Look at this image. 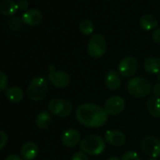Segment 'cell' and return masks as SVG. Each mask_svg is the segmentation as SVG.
<instances>
[{"instance_id": "83f0119b", "label": "cell", "mask_w": 160, "mask_h": 160, "mask_svg": "<svg viewBox=\"0 0 160 160\" xmlns=\"http://www.w3.org/2000/svg\"><path fill=\"white\" fill-rule=\"evenodd\" d=\"M18 10L20 11H27L28 8V0H19L17 2Z\"/></svg>"}, {"instance_id": "8fae6325", "label": "cell", "mask_w": 160, "mask_h": 160, "mask_svg": "<svg viewBox=\"0 0 160 160\" xmlns=\"http://www.w3.org/2000/svg\"><path fill=\"white\" fill-rule=\"evenodd\" d=\"M105 140L112 146L119 147L124 144L126 138L120 130H108L105 134Z\"/></svg>"}, {"instance_id": "1f68e13d", "label": "cell", "mask_w": 160, "mask_h": 160, "mask_svg": "<svg viewBox=\"0 0 160 160\" xmlns=\"http://www.w3.org/2000/svg\"><path fill=\"white\" fill-rule=\"evenodd\" d=\"M108 160H121L119 157H117V156H111V157H109Z\"/></svg>"}, {"instance_id": "e0dca14e", "label": "cell", "mask_w": 160, "mask_h": 160, "mask_svg": "<svg viewBox=\"0 0 160 160\" xmlns=\"http://www.w3.org/2000/svg\"><path fill=\"white\" fill-rule=\"evenodd\" d=\"M18 11L17 3L13 0H2L0 2V12L5 15H13Z\"/></svg>"}, {"instance_id": "484cf974", "label": "cell", "mask_w": 160, "mask_h": 160, "mask_svg": "<svg viewBox=\"0 0 160 160\" xmlns=\"http://www.w3.org/2000/svg\"><path fill=\"white\" fill-rule=\"evenodd\" d=\"M72 160H89V156L84 152H76L72 155Z\"/></svg>"}, {"instance_id": "2e32d148", "label": "cell", "mask_w": 160, "mask_h": 160, "mask_svg": "<svg viewBox=\"0 0 160 160\" xmlns=\"http://www.w3.org/2000/svg\"><path fill=\"white\" fill-rule=\"evenodd\" d=\"M143 67L149 73L159 74L160 73V58L151 57L145 59Z\"/></svg>"}, {"instance_id": "277c9868", "label": "cell", "mask_w": 160, "mask_h": 160, "mask_svg": "<svg viewBox=\"0 0 160 160\" xmlns=\"http://www.w3.org/2000/svg\"><path fill=\"white\" fill-rule=\"evenodd\" d=\"M48 84L43 77H35L31 80V82L28 88V95L32 101H42L47 94Z\"/></svg>"}, {"instance_id": "d4e9b609", "label": "cell", "mask_w": 160, "mask_h": 160, "mask_svg": "<svg viewBox=\"0 0 160 160\" xmlns=\"http://www.w3.org/2000/svg\"><path fill=\"white\" fill-rule=\"evenodd\" d=\"M8 87V77L7 74L0 70V92H4Z\"/></svg>"}, {"instance_id": "52a82bcc", "label": "cell", "mask_w": 160, "mask_h": 160, "mask_svg": "<svg viewBox=\"0 0 160 160\" xmlns=\"http://www.w3.org/2000/svg\"><path fill=\"white\" fill-rule=\"evenodd\" d=\"M141 150L150 157L160 156V140L153 136H147L141 141Z\"/></svg>"}, {"instance_id": "8992f818", "label": "cell", "mask_w": 160, "mask_h": 160, "mask_svg": "<svg viewBox=\"0 0 160 160\" xmlns=\"http://www.w3.org/2000/svg\"><path fill=\"white\" fill-rule=\"evenodd\" d=\"M48 108L52 114L58 117L65 118L68 117L72 110V104L65 99L54 98L51 99L48 103Z\"/></svg>"}, {"instance_id": "4dcf8cb0", "label": "cell", "mask_w": 160, "mask_h": 160, "mask_svg": "<svg viewBox=\"0 0 160 160\" xmlns=\"http://www.w3.org/2000/svg\"><path fill=\"white\" fill-rule=\"evenodd\" d=\"M5 160H23L20 156L16 155V154H10L9 156L6 157Z\"/></svg>"}, {"instance_id": "4fadbf2b", "label": "cell", "mask_w": 160, "mask_h": 160, "mask_svg": "<svg viewBox=\"0 0 160 160\" xmlns=\"http://www.w3.org/2000/svg\"><path fill=\"white\" fill-rule=\"evenodd\" d=\"M22 20L25 24L28 26H38L42 20V14L39 10L31 9L23 14Z\"/></svg>"}, {"instance_id": "f546056e", "label": "cell", "mask_w": 160, "mask_h": 160, "mask_svg": "<svg viewBox=\"0 0 160 160\" xmlns=\"http://www.w3.org/2000/svg\"><path fill=\"white\" fill-rule=\"evenodd\" d=\"M152 93L155 97H160V83H156L152 87Z\"/></svg>"}, {"instance_id": "ac0fdd59", "label": "cell", "mask_w": 160, "mask_h": 160, "mask_svg": "<svg viewBox=\"0 0 160 160\" xmlns=\"http://www.w3.org/2000/svg\"><path fill=\"white\" fill-rule=\"evenodd\" d=\"M139 26L143 30L150 31V30L156 28L158 26V23L152 15L145 14V15L141 16V18L139 20Z\"/></svg>"}, {"instance_id": "7c38bea8", "label": "cell", "mask_w": 160, "mask_h": 160, "mask_svg": "<svg viewBox=\"0 0 160 160\" xmlns=\"http://www.w3.org/2000/svg\"><path fill=\"white\" fill-rule=\"evenodd\" d=\"M80 133L76 129H68L61 136V141L66 147H74L80 143Z\"/></svg>"}, {"instance_id": "f1b7e54d", "label": "cell", "mask_w": 160, "mask_h": 160, "mask_svg": "<svg viewBox=\"0 0 160 160\" xmlns=\"http://www.w3.org/2000/svg\"><path fill=\"white\" fill-rule=\"evenodd\" d=\"M152 37L153 42L160 45V28H156V29L152 32Z\"/></svg>"}, {"instance_id": "5b68a950", "label": "cell", "mask_w": 160, "mask_h": 160, "mask_svg": "<svg viewBox=\"0 0 160 160\" xmlns=\"http://www.w3.org/2000/svg\"><path fill=\"white\" fill-rule=\"evenodd\" d=\"M88 52L90 56L94 58H99L106 54L107 41L102 34L96 33L92 36L88 43Z\"/></svg>"}, {"instance_id": "9c48e42d", "label": "cell", "mask_w": 160, "mask_h": 160, "mask_svg": "<svg viewBox=\"0 0 160 160\" xmlns=\"http://www.w3.org/2000/svg\"><path fill=\"white\" fill-rule=\"evenodd\" d=\"M124 108H125V102L123 98L118 95L111 96L106 101L104 105V108L107 111V113L108 115H113V116L121 114L123 111Z\"/></svg>"}, {"instance_id": "603a6c76", "label": "cell", "mask_w": 160, "mask_h": 160, "mask_svg": "<svg viewBox=\"0 0 160 160\" xmlns=\"http://www.w3.org/2000/svg\"><path fill=\"white\" fill-rule=\"evenodd\" d=\"M23 20L20 17H12L10 21H9V27L12 30H18L22 28V24H23Z\"/></svg>"}, {"instance_id": "5bb4252c", "label": "cell", "mask_w": 160, "mask_h": 160, "mask_svg": "<svg viewBox=\"0 0 160 160\" xmlns=\"http://www.w3.org/2000/svg\"><path fill=\"white\" fill-rule=\"evenodd\" d=\"M106 86L110 91H116L121 87L122 80L120 73L115 70H109L106 76Z\"/></svg>"}, {"instance_id": "ffe728a7", "label": "cell", "mask_w": 160, "mask_h": 160, "mask_svg": "<svg viewBox=\"0 0 160 160\" xmlns=\"http://www.w3.org/2000/svg\"><path fill=\"white\" fill-rule=\"evenodd\" d=\"M147 109L152 116L155 118H159L160 117V97L152 96L149 98L147 101Z\"/></svg>"}, {"instance_id": "7a4b0ae2", "label": "cell", "mask_w": 160, "mask_h": 160, "mask_svg": "<svg viewBox=\"0 0 160 160\" xmlns=\"http://www.w3.org/2000/svg\"><path fill=\"white\" fill-rule=\"evenodd\" d=\"M80 150L87 154L99 155L106 149V140L99 135H90L79 143Z\"/></svg>"}, {"instance_id": "cb8c5ba5", "label": "cell", "mask_w": 160, "mask_h": 160, "mask_svg": "<svg viewBox=\"0 0 160 160\" xmlns=\"http://www.w3.org/2000/svg\"><path fill=\"white\" fill-rule=\"evenodd\" d=\"M121 160H141L140 156L138 155V153H137L134 151H128L125 152L122 155Z\"/></svg>"}, {"instance_id": "6da1fadb", "label": "cell", "mask_w": 160, "mask_h": 160, "mask_svg": "<svg viewBox=\"0 0 160 160\" xmlns=\"http://www.w3.org/2000/svg\"><path fill=\"white\" fill-rule=\"evenodd\" d=\"M75 118L84 126L97 128L106 124L108 114L104 108L94 104H83L75 111Z\"/></svg>"}, {"instance_id": "d6a6232c", "label": "cell", "mask_w": 160, "mask_h": 160, "mask_svg": "<svg viewBox=\"0 0 160 160\" xmlns=\"http://www.w3.org/2000/svg\"><path fill=\"white\" fill-rule=\"evenodd\" d=\"M148 160H158V159L157 158H153V157H150Z\"/></svg>"}, {"instance_id": "7402d4cb", "label": "cell", "mask_w": 160, "mask_h": 160, "mask_svg": "<svg viewBox=\"0 0 160 160\" xmlns=\"http://www.w3.org/2000/svg\"><path fill=\"white\" fill-rule=\"evenodd\" d=\"M79 30L82 34L89 36L93 32V24L90 20H83L79 24Z\"/></svg>"}, {"instance_id": "3957f363", "label": "cell", "mask_w": 160, "mask_h": 160, "mask_svg": "<svg viewBox=\"0 0 160 160\" xmlns=\"http://www.w3.org/2000/svg\"><path fill=\"white\" fill-rule=\"evenodd\" d=\"M127 91L136 98H144L152 92V85L146 78L135 76L129 79Z\"/></svg>"}, {"instance_id": "30bf717a", "label": "cell", "mask_w": 160, "mask_h": 160, "mask_svg": "<svg viewBox=\"0 0 160 160\" xmlns=\"http://www.w3.org/2000/svg\"><path fill=\"white\" fill-rule=\"evenodd\" d=\"M48 79L51 84L58 89H64L69 86L71 82V78L69 73L65 71H54L49 72Z\"/></svg>"}, {"instance_id": "d6986e66", "label": "cell", "mask_w": 160, "mask_h": 160, "mask_svg": "<svg viewBox=\"0 0 160 160\" xmlns=\"http://www.w3.org/2000/svg\"><path fill=\"white\" fill-rule=\"evenodd\" d=\"M7 99L12 103H19L24 97V92L19 87H12L5 92Z\"/></svg>"}, {"instance_id": "9a60e30c", "label": "cell", "mask_w": 160, "mask_h": 160, "mask_svg": "<svg viewBox=\"0 0 160 160\" xmlns=\"http://www.w3.org/2000/svg\"><path fill=\"white\" fill-rule=\"evenodd\" d=\"M39 149L35 142H26L21 148V155L25 160H33L38 154Z\"/></svg>"}, {"instance_id": "ba28073f", "label": "cell", "mask_w": 160, "mask_h": 160, "mask_svg": "<svg viewBox=\"0 0 160 160\" xmlns=\"http://www.w3.org/2000/svg\"><path fill=\"white\" fill-rule=\"evenodd\" d=\"M138 69V62L137 58L133 57H125L123 58L119 65H118V71L120 75L123 77H131L133 76Z\"/></svg>"}, {"instance_id": "4316f807", "label": "cell", "mask_w": 160, "mask_h": 160, "mask_svg": "<svg viewBox=\"0 0 160 160\" xmlns=\"http://www.w3.org/2000/svg\"><path fill=\"white\" fill-rule=\"evenodd\" d=\"M8 141V137L7 134L3 131L0 130V151H1L7 144Z\"/></svg>"}, {"instance_id": "44dd1931", "label": "cell", "mask_w": 160, "mask_h": 160, "mask_svg": "<svg viewBox=\"0 0 160 160\" xmlns=\"http://www.w3.org/2000/svg\"><path fill=\"white\" fill-rule=\"evenodd\" d=\"M52 122V117L49 111H42L36 118V125L40 129H47Z\"/></svg>"}, {"instance_id": "836d02e7", "label": "cell", "mask_w": 160, "mask_h": 160, "mask_svg": "<svg viewBox=\"0 0 160 160\" xmlns=\"http://www.w3.org/2000/svg\"><path fill=\"white\" fill-rule=\"evenodd\" d=\"M157 80H158L159 83H160V73H159V74H157Z\"/></svg>"}]
</instances>
